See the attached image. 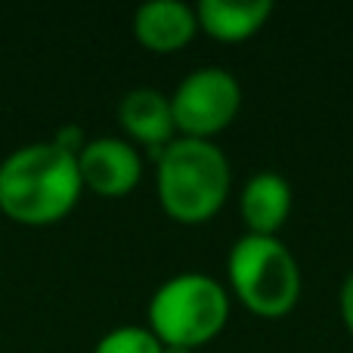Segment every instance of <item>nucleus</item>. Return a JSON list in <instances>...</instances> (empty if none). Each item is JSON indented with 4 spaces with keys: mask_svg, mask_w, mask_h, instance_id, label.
Listing matches in <instances>:
<instances>
[{
    "mask_svg": "<svg viewBox=\"0 0 353 353\" xmlns=\"http://www.w3.org/2000/svg\"><path fill=\"white\" fill-rule=\"evenodd\" d=\"M270 12H273L270 0H201L195 6L199 28H205L217 41H245L263 28Z\"/></svg>",
    "mask_w": 353,
    "mask_h": 353,
    "instance_id": "9d476101",
    "label": "nucleus"
},
{
    "mask_svg": "<svg viewBox=\"0 0 353 353\" xmlns=\"http://www.w3.org/2000/svg\"><path fill=\"white\" fill-rule=\"evenodd\" d=\"M242 105V87L236 74L220 65H201L189 72L171 93L174 124L183 137L211 140L236 118Z\"/></svg>",
    "mask_w": 353,
    "mask_h": 353,
    "instance_id": "39448f33",
    "label": "nucleus"
},
{
    "mask_svg": "<svg viewBox=\"0 0 353 353\" xmlns=\"http://www.w3.org/2000/svg\"><path fill=\"white\" fill-rule=\"evenodd\" d=\"M199 31L195 10L183 0H149L134 12V34L152 53H174Z\"/></svg>",
    "mask_w": 353,
    "mask_h": 353,
    "instance_id": "6e6552de",
    "label": "nucleus"
},
{
    "mask_svg": "<svg viewBox=\"0 0 353 353\" xmlns=\"http://www.w3.org/2000/svg\"><path fill=\"white\" fill-rule=\"evenodd\" d=\"M165 344L149 332V325H121L105 332L93 353H161Z\"/></svg>",
    "mask_w": 353,
    "mask_h": 353,
    "instance_id": "9b49d317",
    "label": "nucleus"
},
{
    "mask_svg": "<svg viewBox=\"0 0 353 353\" xmlns=\"http://www.w3.org/2000/svg\"><path fill=\"white\" fill-rule=\"evenodd\" d=\"M53 143L62 149V152H68V155H74V159H78L81 149L87 146V137H84V130H81L78 124H62V128L56 130Z\"/></svg>",
    "mask_w": 353,
    "mask_h": 353,
    "instance_id": "f8f14e48",
    "label": "nucleus"
},
{
    "mask_svg": "<svg viewBox=\"0 0 353 353\" xmlns=\"http://www.w3.org/2000/svg\"><path fill=\"white\" fill-rule=\"evenodd\" d=\"M341 316H344V323H347V329L353 335V273L344 279V285H341Z\"/></svg>",
    "mask_w": 353,
    "mask_h": 353,
    "instance_id": "ddd939ff",
    "label": "nucleus"
},
{
    "mask_svg": "<svg viewBox=\"0 0 353 353\" xmlns=\"http://www.w3.org/2000/svg\"><path fill=\"white\" fill-rule=\"evenodd\" d=\"M242 220L254 236H276L292 214V186L276 171H257L242 186Z\"/></svg>",
    "mask_w": 353,
    "mask_h": 353,
    "instance_id": "1a4fd4ad",
    "label": "nucleus"
},
{
    "mask_svg": "<svg viewBox=\"0 0 353 353\" xmlns=\"http://www.w3.org/2000/svg\"><path fill=\"white\" fill-rule=\"evenodd\" d=\"M236 298L257 316H282L301 294V270L294 254L276 236L245 232L226 257Z\"/></svg>",
    "mask_w": 353,
    "mask_h": 353,
    "instance_id": "20e7f679",
    "label": "nucleus"
},
{
    "mask_svg": "<svg viewBox=\"0 0 353 353\" xmlns=\"http://www.w3.org/2000/svg\"><path fill=\"white\" fill-rule=\"evenodd\" d=\"M149 332L168 347H199L211 341L230 316V298L205 273H176L149 301Z\"/></svg>",
    "mask_w": 353,
    "mask_h": 353,
    "instance_id": "7ed1b4c3",
    "label": "nucleus"
},
{
    "mask_svg": "<svg viewBox=\"0 0 353 353\" xmlns=\"http://www.w3.org/2000/svg\"><path fill=\"white\" fill-rule=\"evenodd\" d=\"M84 183L78 159L53 140L19 146L0 161V214L19 226H53L74 211Z\"/></svg>",
    "mask_w": 353,
    "mask_h": 353,
    "instance_id": "f257e3e1",
    "label": "nucleus"
},
{
    "mask_svg": "<svg viewBox=\"0 0 353 353\" xmlns=\"http://www.w3.org/2000/svg\"><path fill=\"white\" fill-rule=\"evenodd\" d=\"M161 353H192V350H189V347H168V344H165Z\"/></svg>",
    "mask_w": 353,
    "mask_h": 353,
    "instance_id": "4468645a",
    "label": "nucleus"
},
{
    "mask_svg": "<svg viewBox=\"0 0 353 353\" xmlns=\"http://www.w3.org/2000/svg\"><path fill=\"white\" fill-rule=\"evenodd\" d=\"M118 121H121L124 134L130 140L143 143L152 152V159H159L161 149L176 134L171 97H165L155 87H134V90L124 93L121 105H118Z\"/></svg>",
    "mask_w": 353,
    "mask_h": 353,
    "instance_id": "0eeeda50",
    "label": "nucleus"
},
{
    "mask_svg": "<svg viewBox=\"0 0 353 353\" xmlns=\"http://www.w3.org/2000/svg\"><path fill=\"white\" fill-rule=\"evenodd\" d=\"M78 174L84 189L103 199H121L140 183L143 159L134 143L118 137H99V140H87V146L81 149Z\"/></svg>",
    "mask_w": 353,
    "mask_h": 353,
    "instance_id": "423d86ee",
    "label": "nucleus"
},
{
    "mask_svg": "<svg viewBox=\"0 0 353 353\" xmlns=\"http://www.w3.org/2000/svg\"><path fill=\"white\" fill-rule=\"evenodd\" d=\"M155 189L159 201L180 223L214 217L230 192V161L211 140L180 137L161 149Z\"/></svg>",
    "mask_w": 353,
    "mask_h": 353,
    "instance_id": "f03ea898",
    "label": "nucleus"
}]
</instances>
